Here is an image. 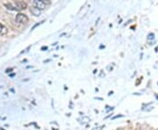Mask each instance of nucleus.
<instances>
[{
    "instance_id": "nucleus-1",
    "label": "nucleus",
    "mask_w": 158,
    "mask_h": 130,
    "mask_svg": "<svg viewBox=\"0 0 158 130\" xmlns=\"http://www.w3.org/2000/svg\"><path fill=\"white\" fill-rule=\"evenodd\" d=\"M50 1H46V0H34V7H36L37 9H39L40 11L45 10L47 7V5H49Z\"/></svg>"
},
{
    "instance_id": "nucleus-7",
    "label": "nucleus",
    "mask_w": 158,
    "mask_h": 130,
    "mask_svg": "<svg viewBox=\"0 0 158 130\" xmlns=\"http://www.w3.org/2000/svg\"><path fill=\"white\" fill-rule=\"evenodd\" d=\"M103 127H105V126H101V127H99V128H95V129H93V130H102Z\"/></svg>"
},
{
    "instance_id": "nucleus-4",
    "label": "nucleus",
    "mask_w": 158,
    "mask_h": 130,
    "mask_svg": "<svg viewBox=\"0 0 158 130\" xmlns=\"http://www.w3.org/2000/svg\"><path fill=\"white\" fill-rule=\"evenodd\" d=\"M30 12H31L32 14H33L34 16H35V17H39L41 15V11H40L39 9H37L36 7H34V6L30 8Z\"/></svg>"
},
{
    "instance_id": "nucleus-2",
    "label": "nucleus",
    "mask_w": 158,
    "mask_h": 130,
    "mask_svg": "<svg viewBox=\"0 0 158 130\" xmlns=\"http://www.w3.org/2000/svg\"><path fill=\"white\" fill-rule=\"evenodd\" d=\"M15 20H16V22H18V23L26 24V23H27V21H28V17H27L26 14H24V13H18V14L16 15Z\"/></svg>"
},
{
    "instance_id": "nucleus-5",
    "label": "nucleus",
    "mask_w": 158,
    "mask_h": 130,
    "mask_svg": "<svg viewBox=\"0 0 158 130\" xmlns=\"http://www.w3.org/2000/svg\"><path fill=\"white\" fill-rule=\"evenodd\" d=\"M8 32V29L6 26H4L2 23H0V35L3 36V35H7Z\"/></svg>"
},
{
    "instance_id": "nucleus-6",
    "label": "nucleus",
    "mask_w": 158,
    "mask_h": 130,
    "mask_svg": "<svg viewBox=\"0 0 158 130\" xmlns=\"http://www.w3.org/2000/svg\"><path fill=\"white\" fill-rule=\"evenodd\" d=\"M5 6L8 9V10H11V11H16L17 8L14 7L11 3H7V4H5Z\"/></svg>"
},
{
    "instance_id": "nucleus-3",
    "label": "nucleus",
    "mask_w": 158,
    "mask_h": 130,
    "mask_svg": "<svg viewBox=\"0 0 158 130\" xmlns=\"http://www.w3.org/2000/svg\"><path fill=\"white\" fill-rule=\"evenodd\" d=\"M15 6L17 10H25L27 7V4L24 1H16Z\"/></svg>"
}]
</instances>
